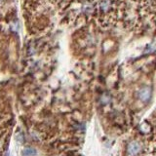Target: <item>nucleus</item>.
Segmentation results:
<instances>
[{"label": "nucleus", "mask_w": 156, "mask_h": 156, "mask_svg": "<svg viewBox=\"0 0 156 156\" xmlns=\"http://www.w3.org/2000/svg\"><path fill=\"white\" fill-rule=\"evenodd\" d=\"M151 97V90L148 87H144L140 90L139 92V98H140L142 102H147Z\"/></svg>", "instance_id": "1"}, {"label": "nucleus", "mask_w": 156, "mask_h": 156, "mask_svg": "<svg viewBox=\"0 0 156 156\" xmlns=\"http://www.w3.org/2000/svg\"><path fill=\"white\" fill-rule=\"evenodd\" d=\"M35 153H36L35 149L25 148L24 149V151H22V156H33V155H35Z\"/></svg>", "instance_id": "3"}, {"label": "nucleus", "mask_w": 156, "mask_h": 156, "mask_svg": "<svg viewBox=\"0 0 156 156\" xmlns=\"http://www.w3.org/2000/svg\"><path fill=\"white\" fill-rule=\"evenodd\" d=\"M141 149V145L139 144L137 141H132L130 144L128 145V152L130 155H135L137 154Z\"/></svg>", "instance_id": "2"}]
</instances>
